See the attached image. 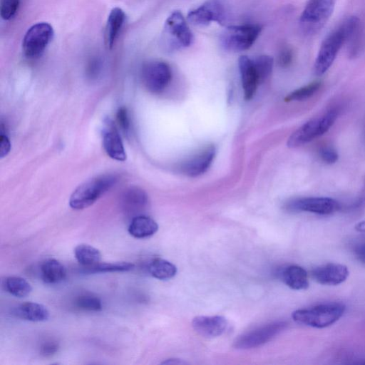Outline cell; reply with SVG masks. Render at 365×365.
Segmentation results:
<instances>
[{
    "label": "cell",
    "mask_w": 365,
    "mask_h": 365,
    "mask_svg": "<svg viewBox=\"0 0 365 365\" xmlns=\"http://www.w3.org/2000/svg\"><path fill=\"white\" fill-rule=\"evenodd\" d=\"M359 28V18L350 16L324 38L314 65L317 76H322L329 70L344 43L356 36Z\"/></svg>",
    "instance_id": "6da1fadb"
},
{
    "label": "cell",
    "mask_w": 365,
    "mask_h": 365,
    "mask_svg": "<svg viewBox=\"0 0 365 365\" xmlns=\"http://www.w3.org/2000/svg\"><path fill=\"white\" fill-rule=\"evenodd\" d=\"M345 309V305L341 303H325L297 309L292 313V317L299 324L314 328H324L339 320Z\"/></svg>",
    "instance_id": "7a4b0ae2"
},
{
    "label": "cell",
    "mask_w": 365,
    "mask_h": 365,
    "mask_svg": "<svg viewBox=\"0 0 365 365\" xmlns=\"http://www.w3.org/2000/svg\"><path fill=\"white\" fill-rule=\"evenodd\" d=\"M339 113L337 108H331L320 116L308 120L290 135L287 146L297 148L322 136L331 128Z\"/></svg>",
    "instance_id": "3957f363"
},
{
    "label": "cell",
    "mask_w": 365,
    "mask_h": 365,
    "mask_svg": "<svg viewBox=\"0 0 365 365\" xmlns=\"http://www.w3.org/2000/svg\"><path fill=\"white\" fill-rule=\"evenodd\" d=\"M193 34L180 11H173L167 18L163 33L162 43L168 51H174L190 46Z\"/></svg>",
    "instance_id": "277c9868"
},
{
    "label": "cell",
    "mask_w": 365,
    "mask_h": 365,
    "mask_svg": "<svg viewBox=\"0 0 365 365\" xmlns=\"http://www.w3.org/2000/svg\"><path fill=\"white\" fill-rule=\"evenodd\" d=\"M116 182L115 176L101 175L82 183L72 193L69 205L74 210H83L92 205Z\"/></svg>",
    "instance_id": "5b68a950"
},
{
    "label": "cell",
    "mask_w": 365,
    "mask_h": 365,
    "mask_svg": "<svg viewBox=\"0 0 365 365\" xmlns=\"http://www.w3.org/2000/svg\"><path fill=\"white\" fill-rule=\"evenodd\" d=\"M334 6V0H309L299 17L303 31L307 34L319 31L332 15Z\"/></svg>",
    "instance_id": "8992f818"
},
{
    "label": "cell",
    "mask_w": 365,
    "mask_h": 365,
    "mask_svg": "<svg viewBox=\"0 0 365 365\" xmlns=\"http://www.w3.org/2000/svg\"><path fill=\"white\" fill-rule=\"evenodd\" d=\"M261 30L259 25L253 24L229 26L220 36L221 45L229 51L247 50L255 42Z\"/></svg>",
    "instance_id": "52a82bcc"
},
{
    "label": "cell",
    "mask_w": 365,
    "mask_h": 365,
    "mask_svg": "<svg viewBox=\"0 0 365 365\" xmlns=\"http://www.w3.org/2000/svg\"><path fill=\"white\" fill-rule=\"evenodd\" d=\"M54 31L52 26L47 22H38L32 25L26 32L22 50L29 58L40 56L51 41Z\"/></svg>",
    "instance_id": "ba28073f"
},
{
    "label": "cell",
    "mask_w": 365,
    "mask_h": 365,
    "mask_svg": "<svg viewBox=\"0 0 365 365\" xmlns=\"http://www.w3.org/2000/svg\"><path fill=\"white\" fill-rule=\"evenodd\" d=\"M287 327L284 321H277L263 325L245 333L234 341L233 346L237 349H250L258 347L272 340Z\"/></svg>",
    "instance_id": "9c48e42d"
},
{
    "label": "cell",
    "mask_w": 365,
    "mask_h": 365,
    "mask_svg": "<svg viewBox=\"0 0 365 365\" xmlns=\"http://www.w3.org/2000/svg\"><path fill=\"white\" fill-rule=\"evenodd\" d=\"M141 77L145 87L151 93H161L169 84L172 72L169 65L162 61H150L142 68Z\"/></svg>",
    "instance_id": "30bf717a"
},
{
    "label": "cell",
    "mask_w": 365,
    "mask_h": 365,
    "mask_svg": "<svg viewBox=\"0 0 365 365\" xmlns=\"http://www.w3.org/2000/svg\"><path fill=\"white\" fill-rule=\"evenodd\" d=\"M225 19L226 9L222 0H207L187 15V21L195 26H207L213 21L223 24Z\"/></svg>",
    "instance_id": "8fae6325"
},
{
    "label": "cell",
    "mask_w": 365,
    "mask_h": 365,
    "mask_svg": "<svg viewBox=\"0 0 365 365\" xmlns=\"http://www.w3.org/2000/svg\"><path fill=\"white\" fill-rule=\"evenodd\" d=\"M286 207L293 212H307L327 215L339 210L340 205L330 197H309L292 200L287 202Z\"/></svg>",
    "instance_id": "7c38bea8"
},
{
    "label": "cell",
    "mask_w": 365,
    "mask_h": 365,
    "mask_svg": "<svg viewBox=\"0 0 365 365\" xmlns=\"http://www.w3.org/2000/svg\"><path fill=\"white\" fill-rule=\"evenodd\" d=\"M349 274L346 266L336 263L320 265L311 272L312 278L324 285H338L347 279Z\"/></svg>",
    "instance_id": "4fadbf2b"
},
{
    "label": "cell",
    "mask_w": 365,
    "mask_h": 365,
    "mask_svg": "<svg viewBox=\"0 0 365 365\" xmlns=\"http://www.w3.org/2000/svg\"><path fill=\"white\" fill-rule=\"evenodd\" d=\"M194 330L205 338L222 335L227 327V320L222 316H198L192 322Z\"/></svg>",
    "instance_id": "5bb4252c"
},
{
    "label": "cell",
    "mask_w": 365,
    "mask_h": 365,
    "mask_svg": "<svg viewBox=\"0 0 365 365\" xmlns=\"http://www.w3.org/2000/svg\"><path fill=\"white\" fill-rule=\"evenodd\" d=\"M103 145L107 155L113 160L124 161L126 154L120 136L110 120L106 121V127L103 132Z\"/></svg>",
    "instance_id": "9a60e30c"
},
{
    "label": "cell",
    "mask_w": 365,
    "mask_h": 365,
    "mask_svg": "<svg viewBox=\"0 0 365 365\" xmlns=\"http://www.w3.org/2000/svg\"><path fill=\"white\" fill-rule=\"evenodd\" d=\"M215 155V148L209 145L181 165L182 172L188 176L196 177L203 174L210 166Z\"/></svg>",
    "instance_id": "2e32d148"
},
{
    "label": "cell",
    "mask_w": 365,
    "mask_h": 365,
    "mask_svg": "<svg viewBox=\"0 0 365 365\" xmlns=\"http://www.w3.org/2000/svg\"><path fill=\"white\" fill-rule=\"evenodd\" d=\"M238 66L245 98L250 100L253 97L259 83L253 61L247 56H241L238 59Z\"/></svg>",
    "instance_id": "e0dca14e"
},
{
    "label": "cell",
    "mask_w": 365,
    "mask_h": 365,
    "mask_svg": "<svg viewBox=\"0 0 365 365\" xmlns=\"http://www.w3.org/2000/svg\"><path fill=\"white\" fill-rule=\"evenodd\" d=\"M280 279L289 288L303 290L309 287V279L307 271L299 265H289L279 272Z\"/></svg>",
    "instance_id": "ac0fdd59"
},
{
    "label": "cell",
    "mask_w": 365,
    "mask_h": 365,
    "mask_svg": "<svg viewBox=\"0 0 365 365\" xmlns=\"http://www.w3.org/2000/svg\"><path fill=\"white\" fill-rule=\"evenodd\" d=\"M121 202L122 207L126 213L135 215L145 208L148 204V195L139 187H130L124 192Z\"/></svg>",
    "instance_id": "d6986e66"
},
{
    "label": "cell",
    "mask_w": 365,
    "mask_h": 365,
    "mask_svg": "<svg viewBox=\"0 0 365 365\" xmlns=\"http://www.w3.org/2000/svg\"><path fill=\"white\" fill-rule=\"evenodd\" d=\"M125 20V14L122 9L115 7L110 11L105 29V43L108 48H113Z\"/></svg>",
    "instance_id": "ffe728a7"
},
{
    "label": "cell",
    "mask_w": 365,
    "mask_h": 365,
    "mask_svg": "<svg viewBox=\"0 0 365 365\" xmlns=\"http://www.w3.org/2000/svg\"><path fill=\"white\" fill-rule=\"evenodd\" d=\"M128 230L133 237L143 239L156 233L158 230V225L153 218L139 215L132 218Z\"/></svg>",
    "instance_id": "44dd1931"
},
{
    "label": "cell",
    "mask_w": 365,
    "mask_h": 365,
    "mask_svg": "<svg viewBox=\"0 0 365 365\" xmlns=\"http://www.w3.org/2000/svg\"><path fill=\"white\" fill-rule=\"evenodd\" d=\"M14 314L24 320L39 322L46 321L50 316L48 309L36 302H25L14 310Z\"/></svg>",
    "instance_id": "7402d4cb"
},
{
    "label": "cell",
    "mask_w": 365,
    "mask_h": 365,
    "mask_svg": "<svg viewBox=\"0 0 365 365\" xmlns=\"http://www.w3.org/2000/svg\"><path fill=\"white\" fill-rule=\"evenodd\" d=\"M41 277L47 284H57L66 277V269L58 260L48 259L40 267Z\"/></svg>",
    "instance_id": "603a6c76"
},
{
    "label": "cell",
    "mask_w": 365,
    "mask_h": 365,
    "mask_svg": "<svg viewBox=\"0 0 365 365\" xmlns=\"http://www.w3.org/2000/svg\"><path fill=\"white\" fill-rule=\"evenodd\" d=\"M147 269L152 277L160 280L171 279L177 273V268L173 263L160 257L151 259Z\"/></svg>",
    "instance_id": "cb8c5ba5"
},
{
    "label": "cell",
    "mask_w": 365,
    "mask_h": 365,
    "mask_svg": "<svg viewBox=\"0 0 365 365\" xmlns=\"http://www.w3.org/2000/svg\"><path fill=\"white\" fill-rule=\"evenodd\" d=\"M74 255L78 262L83 267L93 266L101 262L100 251L88 244H80L74 249Z\"/></svg>",
    "instance_id": "d4e9b609"
},
{
    "label": "cell",
    "mask_w": 365,
    "mask_h": 365,
    "mask_svg": "<svg viewBox=\"0 0 365 365\" xmlns=\"http://www.w3.org/2000/svg\"><path fill=\"white\" fill-rule=\"evenodd\" d=\"M6 290L19 298L28 296L32 291V287L24 278L18 276L7 277L4 279Z\"/></svg>",
    "instance_id": "484cf974"
},
{
    "label": "cell",
    "mask_w": 365,
    "mask_h": 365,
    "mask_svg": "<svg viewBox=\"0 0 365 365\" xmlns=\"http://www.w3.org/2000/svg\"><path fill=\"white\" fill-rule=\"evenodd\" d=\"M134 264L128 262H98V264L83 267L82 272L84 274H96L105 272H128L133 269Z\"/></svg>",
    "instance_id": "4316f807"
},
{
    "label": "cell",
    "mask_w": 365,
    "mask_h": 365,
    "mask_svg": "<svg viewBox=\"0 0 365 365\" xmlns=\"http://www.w3.org/2000/svg\"><path fill=\"white\" fill-rule=\"evenodd\" d=\"M321 82L314 81L289 93L284 98L286 102L302 101L313 96L320 88Z\"/></svg>",
    "instance_id": "83f0119b"
},
{
    "label": "cell",
    "mask_w": 365,
    "mask_h": 365,
    "mask_svg": "<svg viewBox=\"0 0 365 365\" xmlns=\"http://www.w3.org/2000/svg\"><path fill=\"white\" fill-rule=\"evenodd\" d=\"M252 61L259 83H262L267 79L272 73L274 64L273 58L267 55H261Z\"/></svg>",
    "instance_id": "f1b7e54d"
},
{
    "label": "cell",
    "mask_w": 365,
    "mask_h": 365,
    "mask_svg": "<svg viewBox=\"0 0 365 365\" xmlns=\"http://www.w3.org/2000/svg\"><path fill=\"white\" fill-rule=\"evenodd\" d=\"M76 306L86 311L98 312L102 309V302L101 299L92 295H82L76 300Z\"/></svg>",
    "instance_id": "f546056e"
},
{
    "label": "cell",
    "mask_w": 365,
    "mask_h": 365,
    "mask_svg": "<svg viewBox=\"0 0 365 365\" xmlns=\"http://www.w3.org/2000/svg\"><path fill=\"white\" fill-rule=\"evenodd\" d=\"M20 0H1L0 15L2 19L8 21L14 17L18 11Z\"/></svg>",
    "instance_id": "4dcf8cb0"
},
{
    "label": "cell",
    "mask_w": 365,
    "mask_h": 365,
    "mask_svg": "<svg viewBox=\"0 0 365 365\" xmlns=\"http://www.w3.org/2000/svg\"><path fill=\"white\" fill-rule=\"evenodd\" d=\"M319 155L324 163L329 165L335 163L339 158L337 151L330 145L322 146L319 150Z\"/></svg>",
    "instance_id": "1f68e13d"
},
{
    "label": "cell",
    "mask_w": 365,
    "mask_h": 365,
    "mask_svg": "<svg viewBox=\"0 0 365 365\" xmlns=\"http://www.w3.org/2000/svg\"><path fill=\"white\" fill-rule=\"evenodd\" d=\"M58 343L53 339H47L41 344L40 354L46 357L54 355L58 350Z\"/></svg>",
    "instance_id": "d6a6232c"
},
{
    "label": "cell",
    "mask_w": 365,
    "mask_h": 365,
    "mask_svg": "<svg viewBox=\"0 0 365 365\" xmlns=\"http://www.w3.org/2000/svg\"><path fill=\"white\" fill-rule=\"evenodd\" d=\"M292 51L289 47H284L279 53L277 62L280 67L287 68L292 63Z\"/></svg>",
    "instance_id": "836d02e7"
},
{
    "label": "cell",
    "mask_w": 365,
    "mask_h": 365,
    "mask_svg": "<svg viewBox=\"0 0 365 365\" xmlns=\"http://www.w3.org/2000/svg\"><path fill=\"white\" fill-rule=\"evenodd\" d=\"M117 120L123 130L127 131L129 129L130 120L127 110L125 108H120L118 110Z\"/></svg>",
    "instance_id": "e575fe53"
},
{
    "label": "cell",
    "mask_w": 365,
    "mask_h": 365,
    "mask_svg": "<svg viewBox=\"0 0 365 365\" xmlns=\"http://www.w3.org/2000/svg\"><path fill=\"white\" fill-rule=\"evenodd\" d=\"M11 149V143L9 138L1 133L0 137V156L3 158L9 153Z\"/></svg>",
    "instance_id": "d590c367"
},
{
    "label": "cell",
    "mask_w": 365,
    "mask_h": 365,
    "mask_svg": "<svg viewBox=\"0 0 365 365\" xmlns=\"http://www.w3.org/2000/svg\"><path fill=\"white\" fill-rule=\"evenodd\" d=\"M354 253L359 261L365 264V242L355 246Z\"/></svg>",
    "instance_id": "8d00e7d4"
},
{
    "label": "cell",
    "mask_w": 365,
    "mask_h": 365,
    "mask_svg": "<svg viewBox=\"0 0 365 365\" xmlns=\"http://www.w3.org/2000/svg\"><path fill=\"white\" fill-rule=\"evenodd\" d=\"M100 68L99 61L96 59H94L91 62L89 66V73L91 76L96 75L98 73Z\"/></svg>",
    "instance_id": "74e56055"
},
{
    "label": "cell",
    "mask_w": 365,
    "mask_h": 365,
    "mask_svg": "<svg viewBox=\"0 0 365 365\" xmlns=\"http://www.w3.org/2000/svg\"><path fill=\"white\" fill-rule=\"evenodd\" d=\"M163 364H186L185 361H182L179 359H169L163 362H162Z\"/></svg>",
    "instance_id": "f35d334b"
},
{
    "label": "cell",
    "mask_w": 365,
    "mask_h": 365,
    "mask_svg": "<svg viewBox=\"0 0 365 365\" xmlns=\"http://www.w3.org/2000/svg\"><path fill=\"white\" fill-rule=\"evenodd\" d=\"M355 230L360 232H365V220L358 222L355 225Z\"/></svg>",
    "instance_id": "ab89813d"
}]
</instances>
